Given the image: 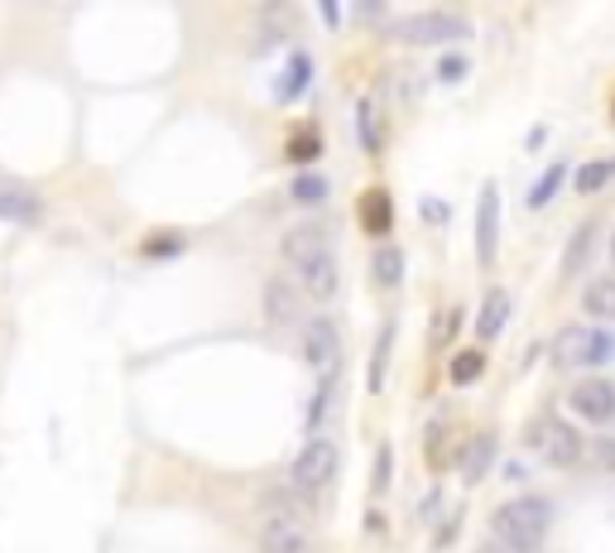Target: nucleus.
<instances>
[{
	"mask_svg": "<svg viewBox=\"0 0 615 553\" xmlns=\"http://www.w3.org/2000/svg\"><path fill=\"white\" fill-rule=\"evenodd\" d=\"M360 140H366V150H380V130H376V106L360 102Z\"/></svg>",
	"mask_w": 615,
	"mask_h": 553,
	"instance_id": "27",
	"label": "nucleus"
},
{
	"mask_svg": "<svg viewBox=\"0 0 615 553\" xmlns=\"http://www.w3.org/2000/svg\"><path fill=\"white\" fill-rule=\"evenodd\" d=\"M318 246H328V232H322V226H294V232L284 236V260L298 264L304 256H312Z\"/></svg>",
	"mask_w": 615,
	"mask_h": 553,
	"instance_id": "15",
	"label": "nucleus"
},
{
	"mask_svg": "<svg viewBox=\"0 0 615 553\" xmlns=\"http://www.w3.org/2000/svg\"><path fill=\"white\" fill-rule=\"evenodd\" d=\"M548 525H553V505L539 501V496L505 501L496 510V520H490V529H496V544L510 549V553H534L539 544H544Z\"/></svg>",
	"mask_w": 615,
	"mask_h": 553,
	"instance_id": "1",
	"label": "nucleus"
},
{
	"mask_svg": "<svg viewBox=\"0 0 615 553\" xmlns=\"http://www.w3.org/2000/svg\"><path fill=\"white\" fill-rule=\"evenodd\" d=\"M390 462H394V452L380 448V452H376V481H370V486H376V496H380L385 486H390Z\"/></svg>",
	"mask_w": 615,
	"mask_h": 553,
	"instance_id": "28",
	"label": "nucleus"
},
{
	"mask_svg": "<svg viewBox=\"0 0 615 553\" xmlns=\"http://www.w3.org/2000/svg\"><path fill=\"white\" fill-rule=\"evenodd\" d=\"M481 366H486V356H481V352H462V356L452 361V380L457 385H472L481 376Z\"/></svg>",
	"mask_w": 615,
	"mask_h": 553,
	"instance_id": "26",
	"label": "nucleus"
},
{
	"mask_svg": "<svg viewBox=\"0 0 615 553\" xmlns=\"http://www.w3.org/2000/svg\"><path fill=\"white\" fill-rule=\"evenodd\" d=\"M288 160H298V164H304V160H318V136H308V140H294V144H288Z\"/></svg>",
	"mask_w": 615,
	"mask_h": 553,
	"instance_id": "30",
	"label": "nucleus"
},
{
	"mask_svg": "<svg viewBox=\"0 0 615 553\" xmlns=\"http://www.w3.org/2000/svg\"><path fill=\"white\" fill-rule=\"evenodd\" d=\"M596 457L615 472V438H601V443H596Z\"/></svg>",
	"mask_w": 615,
	"mask_h": 553,
	"instance_id": "31",
	"label": "nucleus"
},
{
	"mask_svg": "<svg viewBox=\"0 0 615 553\" xmlns=\"http://www.w3.org/2000/svg\"><path fill=\"white\" fill-rule=\"evenodd\" d=\"M336 443L328 438H312L304 452H298V462H294V486L304 491V496H312V491H322L328 481L336 476Z\"/></svg>",
	"mask_w": 615,
	"mask_h": 553,
	"instance_id": "6",
	"label": "nucleus"
},
{
	"mask_svg": "<svg viewBox=\"0 0 615 553\" xmlns=\"http://www.w3.org/2000/svg\"><path fill=\"white\" fill-rule=\"evenodd\" d=\"M308 78H312L308 54H294V58H288V68H284V82H280V102H294V96H304Z\"/></svg>",
	"mask_w": 615,
	"mask_h": 553,
	"instance_id": "18",
	"label": "nucleus"
},
{
	"mask_svg": "<svg viewBox=\"0 0 615 553\" xmlns=\"http://www.w3.org/2000/svg\"><path fill=\"white\" fill-rule=\"evenodd\" d=\"M505 322H510V294L505 289H490L486 304H481V318H476V332L481 342H490V337L505 332Z\"/></svg>",
	"mask_w": 615,
	"mask_h": 553,
	"instance_id": "13",
	"label": "nucleus"
},
{
	"mask_svg": "<svg viewBox=\"0 0 615 553\" xmlns=\"http://www.w3.org/2000/svg\"><path fill=\"white\" fill-rule=\"evenodd\" d=\"M260 553H308V525L298 515H270L260 529Z\"/></svg>",
	"mask_w": 615,
	"mask_h": 553,
	"instance_id": "9",
	"label": "nucleus"
},
{
	"mask_svg": "<svg viewBox=\"0 0 615 553\" xmlns=\"http://www.w3.org/2000/svg\"><path fill=\"white\" fill-rule=\"evenodd\" d=\"M481 553H510V549H500V544H486V549H481Z\"/></svg>",
	"mask_w": 615,
	"mask_h": 553,
	"instance_id": "32",
	"label": "nucleus"
},
{
	"mask_svg": "<svg viewBox=\"0 0 615 553\" xmlns=\"http://www.w3.org/2000/svg\"><path fill=\"white\" fill-rule=\"evenodd\" d=\"M438 78H442V82L466 78V58H462V54H448V58H442V68H438Z\"/></svg>",
	"mask_w": 615,
	"mask_h": 553,
	"instance_id": "29",
	"label": "nucleus"
},
{
	"mask_svg": "<svg viewBox=\"0 0 615 553\" xmlns=\"http://www.w3.org/2000/svg\"><path fill=\"white\" fill-rule=\"evenodd\" d=\"M490 457H496V438H490V433H481V438H472V448L462 452V476L481 481V476H486V467H490Z\"/></svg>",
	"mask_w": 615,
	"mask_h": 553,
	"instance_id": "16",
	"label": "nucleus"
},
{
	"mask_svg": "<svg viewBox=\"0 0 615 553\" xmlns=\"http://www.w3.org/2000/svg\"><path fill=\"white\" fill-rule=\"evenodd\" d=\"M298 270V280H304L308 289V298H318V304H328V298L336 294V256H332V246H318L312 256H304L294 264Z\"/></svg>",
	"mask_w": 615,
	"mask_h": 553,
	"instance_id": "8",
	"label": "nucleus"
},
{
	"mask_svg": "<svg viewBox=\"0 0 615 553\" xmlns=\"http://www.w3.org/2000/svg\"><path fill=\"white\" fill-rule=\"evenodd\" d=\"M529 443L539 448L548 467H577V457H582V438H577L572 424H563L558 414H544L534 419V428H529Z\"/></svg>",
	"mask_w": 615,
	"mask_h": 553,
	"instance_id": "3",
	"label": "nucleus"
},
{
	"mask_svg": "<svg viewBox=\"0 0 615 553\" xmlns=\"http://www.w3.org/2000/svg\"><path fill=\"white\" fill-rule=\"evenodd\" d=\"M587 308H592L596 318H615V274L587 284Z\"/></svg>",
	"mask_w": 615,
	"mask_h": 553,
	"instance_id": "20",
	"label": "nucleus"
},
{
	"mask_svg": "<svg viewBox=\"0 0 615 553\" xmlns=\"http://www.w3.org/2000/svg\"><path fill=\"white\" fill-rule=\"evenodd\" d=\"M322 198H328V178H318V174L294 178V202H322Z\"/></svg>",
	"mask_w": 615,
	"mask_h": 553,
	"instance_id": "25",
	"label": "nucleus"
},
{
	"mask_svg": "<svg viewBox=\"0 0 615 553\" xmlns=\"http://www.w3.org/2000/svg\"><path fill=\"white\" fill-rule=\"evenodd\" d=\"M611 264H615V232H611ZM615 274V270H611Z\"/></svg>",
	"mask_w": 615,
	"mask_h": 553,
	"instance_id": "33",
	"label": "nucleus"
},
{
	"mask_svg": "<svg viewBox=\"0 0 615 553\" xmlns=\"http://www.w3.org/2000/svg\"><path fill=\"white\" fill-rule=\"evenodd\" d=\"M615 178V160H596V164H582L577 168V192H601Z\"/></svg>",
	"mask_w": 615,
	"mask_h": 553,
	"instance_id": "21",
	"label": "nucleus"
},
{
	"mask_svg": "<svg viewBox=\"0 0 615 553\" xmlns=\"http://www.w3.org/2000/svg\"><path fill=\"white\" fill-rule=\"evenodd\" d=\"M304 356H308V366L318 370L322 380H336V366H342V332H336V322L308 318V328H304Z\"/></svg>",
	"mask_w": 615,
	"mask_h": 553,
	"instance_id": "5",
	"label": "nucleus"
},
{
	"mask_svg": "<svg viewBox=\"0 0 615 553\" xmlns=\"http://www.w3.org/2000/svg\"><path fill=\"white\" fill-rule=\"evenodd\" d=\"M390 337H394V328H380V337H376V356H370V390H385V361H390Z\"/></svg>",
	"mask_w": 615,
	"mask_h": 553,
	"instance_id": "22",
	"label": "nucleus"
},
{
	"mask_svg": "<svg viewBox=\"0 0 615 553\" xmlns=\"http://www.w3.org/2000/svg\"><path fill=\"white\" fill-rule=\"evenodd\" d=\"M390 39L400 44H457L466 39V20L448 15V10H418V15H404L390 24Z\"/></svg>",
	"mask_w": 615,
	"mask_h": 553,
	"instance_id": "2",
	"label": "nucleus"
},
{
	"mask_svg": "<svg viewBox=\"0 0 615 553\" xmlns=\"http://www.w3.org/2000/svg\"><path fill=\"white\" fill-rule=\"evenodd\" d=\"M457 322H462V308L448 304V308L438 313V322H433V346H448L452 332H457Z\"/></svg>",
	"mask_w": 615,
	"mask_h": 553,
	"instance_id": "24",
	"label": "nucleus"
},
{
	"mask_svg": "<svg viewBox=\"0 0 615 553\" xmlns=\"http://www.w3.org/2000/svg\"><path fill=\"white\" fill-rule=\"evenodd\" d=\"M558 366H601L615 356V337L601 328H568L558 337Z\"/></svg>",
	"mask_w": 615,
	"mask_h": 553,
	"instance_id": "4",
	"label": "nucleus"
},
{
	"mask_svg": "<svg viewBox=\"0 0 615 553\" xmlns=\"http://www.w3.org/2000/svg\"><path fill=\"white\" fill-rule=\"evenodd\" d=\"M563 178H568V164H548V174L544 178H539V184L534 188H529V208H548V202L553 198H558V188H563Z\"/></svg>",
	"mask_w": 615,
	"mask_h": 553,
	"instance_id": "19",
	"label": "nucleus"
},
{
	"mask_svg": "<svg viewBox=\"0 0 615 553\" xmlns=\"http://www.w3.org/2000/svg\"><path fill=\"white\" fill-rule=\"evenodd\" d=\"M370 270H376V284L380 289H394L404 280V256H400V246H380L376 250V260H370Z\"/></svg>",
	"mask_w": 615,
	"mask_h": 553,
	"instance_id": "17",
	"label": "nucleus"
},
{
	"mask_svg": "<svg viewBox=\"0 0 615 553\" xmlns=\"http://www.w3.org/2000/svg\"><path fill=\"white\" fill-rule=\"evenodd\" d=\"M496 236H500V192H496V184H486L476 202V260L481 264L496 260Z\"/></svg>",
	"mask_w": 615,
	"mask_h": 553,
	"instance_id": "10",
	"label": "nucleus"
},
{
	"mask_svg": "<svg viewBox=\"0 0 615 553\" xmlns=\"http://www.w3.org/2000/svg\"><path fill=\"white\" fill-rule=\"evenodd\" d=\"M568 404L587 424H611L615 419V385L611 380H577L568 390Z\"/></svg>",
	"mask_w": 615,
	"mask_h": 553,
	"instance_id": "7",
	"label": "nucleus"
},
{
	"mask_svg": "<svg viewBox=\"0 0 615 553\" xmlns=\"http://www.w3.org/2000/svg\"><path fill=\"white\" fill-rule=\"evenodd\" d=\"M264 318H270L274 328H288V322L304 318V298H298V289H288L284 280L264 284Z\"/></svg>",
	"mask_w": 615,
	"mask_h": 553,
	"instance_id": "11",
	"label": "nucleus"
},
{
	"mask_svg": "<svg viewBox=\"0 0 615 553\" xmlns=\"http://www.w3.org/2000/svg\"><path fill=\"white\" fill-rule=\"evenodd\" d=\"M592 232H596V226H582V232L572 236L568 260H563V270H568V274H577V270H582V264H587V250H592Z\"/></svg>",
	"mask_w": 615,
	"mask_h": 553,
	"instance_id": "23",
	"label": "nucleus"
},
{
	"mask_svg": "<svg viewBox=\"0 0 615 553\" xmlns=\"http://www.w3.org/2000/svg\"><path fill=\"white\" fill-rule=\"evenodd\" d=\"M390 216H394V202H390V192H385V188H370L366 198H360V222H366L370 236L390 232Z\"/></svg>",
	"mask_w": 615,
	"mask_h": 553,
	"instance_id": "14",
	"label": "nucleus"
},
{
	"mask_svg": "<svg viewBox=\"0 0 615 553\" xmlns=\"http://www.w3.org/2000/svg\"><path fill=\"white\" fill-rule=\"evenodd\" d=\"M39 216H44V202H39V192L0 184V222H15V226H34V222H39Z\"/></svg>",
	"mask_w": 615,
	"mask_h": 553,
	"instance_id": "12",
	"label": "nucleus"
}]
</instances>
